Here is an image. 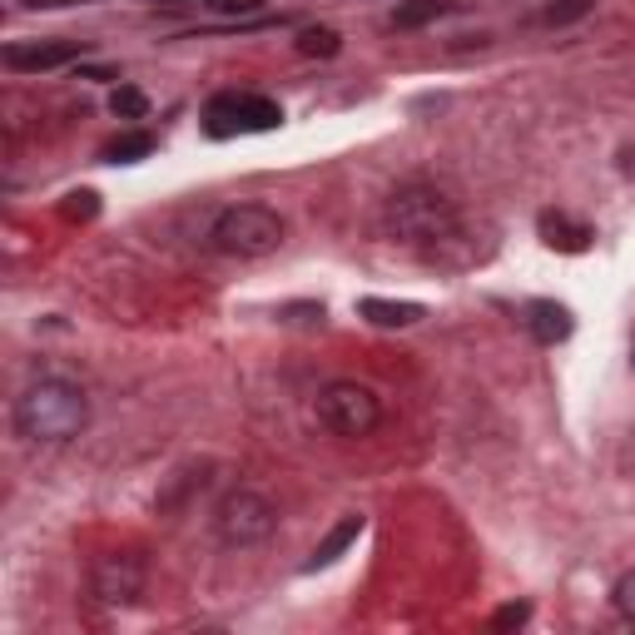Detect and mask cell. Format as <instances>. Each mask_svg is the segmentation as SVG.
Returning a JSON list of instances; mask_svg holds the SVG:
<instances>
[{"mask_svg":"<svg viewBox=\"0 0 635 635\" xmlns=\"http://www.w3.org/2000/svg\"><path fill=\"white\" fill-rule=\"evenodd\" d=\"M383 224H387L392 244H402L407 254L432 268L476 263V238H472V228H466L456 198H446L442 189L427 184V179H407V184H397L392 194H387Z\"/></svg>","mask_w":635,"mask_h":635,"instance_id":"obj_1","label":"cell"},{"mask_svg":"<svg viewBox=\"0 0 635 635\" xmlns=\"http://www.w3.org/2000/svg\"><path fill=\"white\" fill-rule=\"evenodd\" d=\"M10 422L30 446H65L89 427V397L69 377H40L15 397Z\"/></svg>","mask_w":635,"mask_h":635,"instance_id":"obj_2","label":"cell"},{"mask_svg":"<svg viewBox=\"0 0 635 635\" xmlns=\"http://www.w3.org/2000/svg\"><path fill=\"white\" fill-rule=\"evenodd\" d=\"M208 244L228 258H268L283 244V218L268 204H228L208 224Z\"/></svg>","mask_w":635,"mask_h":635,"instance_id":"obj_3","label":"cell"},{"mask_svg":"<svg viewBox=\"0 0 635 635\" xmlns=\"http://www.w3.org/2000/svg\"><path fill=\"white\" fill-rule=\"evenodd\" d=\"M273 531H278V506L268 502L263 492L238 486V492H228L224 502L214 506V536H218V546H228V551L263 546Z\"/></svg>","mask_w":635,"mask_h":635,"instance_id":"obj_4","label":"cell"},{"mask_svg":"<svg viewBox=\"0 0 635 635\" xmlns=\"http://www.w3.org/2000/svg\"><path fill=\"white\" fill-rule=\"evenodd\" d=\"M283 125L278 99L254 95V89H224L204 105V134L208 139H234V134H263Z\"/></svg>","mask_w":635,"mask_h":635,"instance_id":"obj_5","label":"cell"},{"mask_svg":"<svg viewBox=\"0 0 635 635\" xmlns=\"http://www.w3.org/2000/svg\"><path fill=\"white\" fill-rule=\"evenodd\" d=\"M318 422L333 437L357 442V437H373L377 427H383V402H377V392L363 383H327L323 392H318Z\"/></svg>","mask_w":635,"mask_h":635,"instance_id":"obj_6","label":"cell"},{"mask_svg":"<svg viewBox=\"0 0 635 635\" xmlns=\"http://www.w3.org/2000/svg\"><path fill=\"white\" fill-rule=\"evenodd\" d=\"M144 556L139 551H105L89 561V601L95 605H109V611H119V605H134L139 595H144Z\"/></svg>","mask_w":635,"mask_h":635,"instance_id":"obj_7","label":"cell"},{"mask_svg":"<svg viewBox=\"0 0 635 635\" xmlns=\"http://www.w3.org/2000/svg\"><path fill=\"white\" fill-rule=\"evenodd\" d=\"M85 55L79 40H15L6 45V69L15 75H45V69H65Z\"/></svg>","mask_w":635,"mask_h":635,"instance_id":"obj_8","label":"cell"},{"mask_svg":"<svg viewBox=\"0 0 635 635\" xmlns=\"http://www.w3.org/2000/svg\"><path fill=\"white\" fill-rule=\"evenodd\" d=\"M536 234H541V244L556 248V254H585L595 228L581 224V218H571L566 208H541V214H536Z\"/></svg>","mask_w":635,"mask_h":635,"instance_id":"obj_9","label":"cell"},{"mask_svg":"<svg viewBox=\"0 0 635 635\" xmlns=\"http://www.w3.org/2000/svg\"><path fill=\"white\" fill-rule=\"evenodd\" d=\"M521 323H526V333H531L541 347H556V343H566V337H571L575 318H571V308L556 303V298H536V303H526Z\"/></svg>","mask_w":635,"mask_h":635,"instance_id":"obj_10","label":"cell"},{"mask_svg":"<svg viewBox=\"0 0 635 635\" xmlns=\"http://www.w3.org/2000/svg\"><path fill=\"white\" fill-rule=\"evenodd\" d=\"M357 318H367L373 327H412L427 318L422 303H397V298H357Z\"/></svg>","mask_w":635,"mask_h":635,"instance_id":"obj_11","label":"cell"},{"mask_svg":"<svg viewBox=\"0 0 635 635\" xmlns=\"http://www.w3.org/2000/svg\"><path fill=\"white\" fill-rule=\"evenodd\" d=\"M357 536H363V516H357V512H347V516H343V521H337V526H333V531H327V536H323V541H318V546H313V551H308L303 571H318V566H333V561H337V556H343V551H347V546H353V541H357Z\"/></svg>","mask_w":635,"mask_h":635,"instance_id":"obj_12","label":"cell"},{"mask_svg":"<svg viewBox=\"0 0 635 635\" xmlns=\"http://www.w3.org/2000/svg\"><path fill=\"white\" fill-rule=\"evenodd\" d=\"M456 6H462V0H407V6L392 10L387 25H392V30H422V25H432V20L452 15Z\"/></svg>","mask_w":635,"mask_h":635,"instance_id":"obj_13","label":"cell"},{"mask_svg":"<svg viewBox=\"0 0 635 635\" xmlns=\"http://www.w3.org/2000/svg\"><path fill=\"white\" fill-rule=\"evenodd\" d=\"M99 154L109 159V164H134V159H144V154H154V134L149 129H125L119 139H109Z\"/></svg>","mask_w":635,"mask_h":635,"instance_id":"obj_14","label":"cell"},{"mask_svg":"<svg viewBox=\"0 0 635 635\" xmlns=\"http://www.w3.org/2000/svg\"><path fill=\"white\" fill-rule=\"evenodd\" d=\"M337 50H343V35H337L333 25H308L303 35H298V55H318V60H333Z\"/></svg>","mask_w":635,"mask_h":635,"instance_id":"obj_15","label":"cell"},{"mask_svg":"<svg viewBox=\"0 0 635 635\" xmlns=\"http://www.w3.org/2000/svg\"><path fill=\"white\" fill-rule=\"evenodd\" d=\"M109 109H115L119 119H144L149 115V95H144V89H134V85H119L115 95H109Z\"/></svg>","mask_w":635,"mask_h":635,"instance_id":"obj_16","label":"cell"},{"mask_svg":"<svg viewBox=\"0 0 635 635\" xmlns=\"http://www.w3.org/2000/svg\"><path fill=\"white\" fill-rule=\"evenodd\" d=\"M595 0H551V6L541 10V25H571V20L591 15Z\"/></svg>","mask_w":635,"mask_h":635,"instance_id":"obj_17","label":"cell"},{"mask_svg":"<svg viewBox=\"0 0 635 635\" xmlns=\"http://www.w3.org/2000/svg\"><path fill=\"white\" fill-rule=\"evenodd\" d=\"M60 214H65L69 224H85V218H95V214H99V194H95V189H75V194H65Z\"/></svg>","mask_w":635,"mask_h":635,"instance_id":"obj_18","label":"cell"},{"mask_svg":"<svg viewBox=\"0 0 635 635\" xmlns=\"http://www.w3.org/2000/svg\"><path fill=\"white\" fill-rule=\"evenodd\" d=\"M611 601H615V611H621V615H625V621H631V625H635V566H631V571H625V575H621V581H615Z\"/></svg>","mask_w":635,"mask_h":635,"instance_id":"obj_19","label":"cell"},{"mask_svg":"<svg viewBox=\"0 0 635 635\" xmlns=\"http://www.w3.org/2000/svg\"><path fill=\"white\" fill-rule=\"evenodd\" d=\"M526 621H531V605H526V601H512V605H502V611L492 615L496 631H521Z\"/></svg>","mask_w":635,"mask_h":635,"instance_id":"obj_20","label":"cell"},{"mask_svg":"<svg viewBox=\"0 0 635 635\" xmlns=\"http://www.w3.org/2000/svg\"><path fill=\"white\" fill-rule=\"evenodd\" d=\"M208 10H214V15H228V20H244V15H258L263 0H208Z\"/></svg>","mask_w":635,"mask_h":635,"instance_id":"obj_21","label":"cell"},{"mask_svg":"<svg viewBox=\"0 0 635 635\" xmlns=\"http://www.w3.org/2000/svg\"><path fill=\"white\" fill-rule=\"evenodd\" d=\"M25 6H35V10H55V6H69V0H25Z\"/></svg>","mask_w":635,"mask_h":635,"instance_id":"obj_22","label":"cell"},{"mask_svg":"<svg viewBox=\"0 0 635 635\" xmlns=\"http://www.w3.org/2000/svg\"><path fill=\"white\" fill-rule=\"evenodd\" d=\"M621 159H625V164H621V169H625V174H631V179H635V144H631V149H625V154H621Z\"/></svg>","mask_w":635,"mask_h":635,"instance_id":"obj_23","label":"cell"},{"mask_svg":"<svg viewBox=\"0 0 635 635\" xmlns=\"http://www.w3.org/2000/svg\"><path fill=\"white\" fill-rule=\"evenodd\" d=\"M631 367H635V347H631Z\"/></svg>","mask_w":635,"mask_h":635,"instance_id":"obj_24","label":"cell"}]
</instances>
